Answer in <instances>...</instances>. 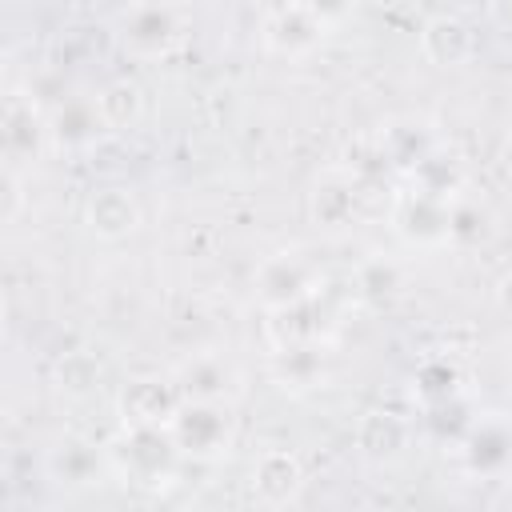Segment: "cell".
<instances>
[{
	"label": "cell",
	"mask_w": 512,
	"mask_h": 512,
	"mask_svg": "<svg viewBox=\"0 0 512 512\" xmlns=\"http://www.w3.org/2000/svg\"><path fill=\"white\" fill-rule=\"evenodd\" d=\"M180 460L184 456L168 428H120V436L108 444V464L140 492H164L176 480Z\"/></svg>",
	"instance_id": "6da1fadb"
},
{
	"label": "cell",
	"mask_w": 512,
	"mask_h": 512,
	"mask_svg": "<svg viewBox=\"0 0 512 512\" xmlns=\"http://www.w3.org/2000/svg\"><path fill=\"white\" fill-rule=\"evenodd\" d=\"M328 20H332V12L316 8V4H276L260 20V44L272 56H288V60L308 56L324 40Z\"/></svg>",
	"instance_id": "7a4b0ae2"
},
{
	"label": "cell",
	"mask_w": 512,
	"mask_h": 512,
	"mask_svg": "<svg viewBox=\"0 0 512 512\" xmlns=\"http://www.w3.org/2000/svg\"><path fill=\"white\" fill-rule=\"evenodd\" d=\"M168 432H172L180 456L212 460V456H224L228 444H232V416H228L224 404L184 400L176 408V416L168 420Z\"/></svg>",
	"instance_id": "3957f363"
},
{
	"label": "cell",
	"mask_w": 512,
	"mask_h": 512,
	"mask_svg": "<svg viewBox=\"0 0 512 512\" xmlns=\"http://www.w3.org/2000/svg\"><path fill=\"white\" fill-rule=\"evenodd\" d=\"M320 280L316 272L296 256V252H276L256 268V296L268 312H288L300 308L316 296Z\"/></svg>",
	"instance_id": "277c9868"
},
{
	"label": "cell",
	"mask_w": 512,
	"mask_h": 512,
	"mask_svg": "<svg viewBox=\"0 0 512 512\" xmlns=\"http://www.w3.org/2000/svg\"><path fill=\"white\" fill-rule=\"evenodd\" d=\"M180 404H184V396H180L176 380H168V376H136L116 396L120 428H168V420L176 416Z\"/></svg>",
	"instance_id": "5b68a950"
},
{
	"label": "cell",
	"mask_w": 512,
	"mask_h": 512,
	"mask_svg": "<svg viewBox=\"0 0 512 512\" xmlns=\"http://www.w3.org/2000/svg\"><path fill=\"white\" fill-rule=\"evenodd\" d=\"M392 228L400 240L416 248H440L452 240V204L436 200L428 192H400L392 208Z\"/></svg>",
	"instance_id": "8992f818"
},
{
	"label": "cell",
	"mask_w": 512,
	"mask_h": 512,
	"mask_svg": "<svg viewBox=\"0 0 512 512\" xmlns=\"http://www.w3.org/2000/svg\"><path fill=\"white\" fill-rule=\"evenodd\" d=\"M184 36V12L172 4H132L120 16V40L136 56H160Z\"/></svg>",
	"instance_id": "52a82bcc"
},
{
	"label": "cell",
	"mask_w": 512,
	"mask_h": 512,
	"mask_svg": "<svg viewBox=\"0 0 512 512\" xmlns=\"http://www.w3.org/2000/svg\"><path fill=\"white\" fill-rule=\"evenodd\" d=\"M420 52L436 64V68H460L472 60L476 52V32L468 28L464 16L456 12H432L420 24Z\"/></svg>",
	"instance_id": "ba28073f"
},
{
	"label": "cell",
	"mask_w": 512,
	"mask_h": 512,
	"mask_svg": "<svg viewBox=\"0 0 512 512\" xmlns=\"http://www.w3.org/2000/svg\"><path fill=\"white\" fill-rule=\"evenodd\" d=\"M84 224L92 236L100 240H124L140 228V204L128 188L120 184H108V188H96L88 200H84Z\"/></svg>",
	"instance_id": "9c48e42d"
},
{
	"label": "cell",
	"mask_w": 512,
	"mask_h": 512,
	"mask_svg": "<svg viewBox=\"0 0 512 512\" xmlns=\"http://www.w3.org/2000/svg\"><path fill=\"white\" fill-rule=\"evenodd\" d=\"M252 488L264 504H288L304 488V468H300L296 452H288V448L260 452L252 464Z\"/></svg>",
	"instance_id": "30bf717a"
},
{
	"label": "cell",
	"mask_w": 512,
	"mask_h": 512,
	"mask_svg": "<svg viewBox=\"0 0 512 512\" xmlns=\"http://www.w3.org/2000/svg\"><path fill=\"white\" fill-rule=\"evenodd\" d=\"M48 136H52V128L44 124L36 104L24 100L20 92H12L4 100V152H8V160H20V156L36 160Z\"/></svg>",
	"instance_id": "8fae6325"
},
{
	"label": "cell",
	"mask_w": 512,
	"mask_h": 512,
	"mask_svg": "<svg viewBox=\"0 0 512 512\" xmlns=\"http://www.w3.org/2000/svg\"><path fill=\"white\" fill-rule=\"evenodd\" d=\"M176 388L184 400H208V404H220L232 388V368L224 364V356L216 352H200L192 360H184L176 368Z\"/></svg>",
	"instance_id": "7c38bea8"
},
{
	"label": "cell",
	"mask_w": 512,
	"mask_h": 512,
	"mask_svg": "<svg viewBox=\"0 0 512 512\" xmlns=\"http://www.w3.org/2000/svg\"><path fill=\"white\" fill-rule=\"evenodd\" d=\"M464 456H468L472 472H500L512 460V428L504 420H496V416L468 424Z\"/></svg>",
	"instance_id": "4fadbf2b"
},
{
	"label": "cell",
	"mask_w": 512,
	"mask_h": 512,
	"mask_svg": "<svg viewBox=\"0 0 512 512\" xmlns=\"http://www.w3.org/2000/svg\"><path fill=\"white\" fill-rule=\"evenodd\" d=\"M272 380L292 392H308L324 380V356L316 344H288L272 348Z\"/></svg>",
	"instance_id": "5bb4252c"
},
{
	"label": "cell",
	"mask_w": 512,
	"mask_h": 512,
	"mask_svg": "<svg viewBox=\"0 0 512 512\" xmlns=\"http://www.w3.org/2000/svg\"><path fill=\"white\" fill-rule=\"evenodd\" d=\"M308 208H312V220L324 224V228L348 224V216L356 212V176L340 172V188H332V172H328L324 180H316V188L308 196Z\"/></svg>",
	"instance_id": "9a60e30c"
},
{
	"label": "cell",
	"mask_w": 512,
	"mask_h": 512,
	"mask_svg": "<svg viewBox=\"0 0 512 512\" xmlns=\"http://www.w3.org/2000/svg\"><path fill=\"white\" fill-rule=\"evenodd\" d=\"M96 108H100L104 128L124 132V128H132V124L140 120V112H144V92H140V84H132V80H112L108 88L96 92Z\"/></svg>",
	"instance_id": "2e32d148"
},
{
	"label": "cell",
	"mask_w": 512,
	"mask_h": 512,
	"mask_svg": "<svg viewBox=\"0 0 512 512\" xmlns=\"http://www.w3.org/2000/svg\"><path fill=\"white\" fill-rule=\"evenodd\" d=\"M412 388H416L420 404L440 408V404H452V400L460 396V372L448 364V356H432V360L420 364Z\"/></svg>",
	"instance_id": "e0dca14e"
},
{
	"label": "cell",
	"mask_w": 512,
	"mask_h": 512,
	"mask_svg": "<svg viewBox=\"0 0 512 512\" xmlns=\"http://www.w3.org/2000/svg\"><path fill=\"white\" fill-rule=\"evenodd\" d=\"M404 444H408V424L396 412H368L364 416V424H360V448L368 456L384 460V456H396Z\"/></svg>",
	"instance_id": "ac0fdd59"
},
{
	"label": "cell",
	"mask_w": 512,
	"mask_h": 512,
	"mask_svg": "<svg viewBox=\"0 0 512 512\" xmlns=\"http://www.w3.org/2000/svg\"><path fill=\"white\" fill-rule=\"evenodd\" d=\"M52 136L68 140V144H80V140H92L104 120H100V108H96V96L92 100H68L64 108H56V116L48 120Z\"/></svg>",
	"instance_id": "d6986e66"
},
{
	"label": "cell",
	"mask_w": 512,
	"mask_h": 512,
	"mask_svg": "<svg viewBox=\"0 0 512 512\" xmlns=\"http://www.w3.org/2000/svg\"><path fill=\"white\" fill-rule=\"evenodd\" d=\"M100 380H104V368L92 352H68L56 364V384L68 396H92L100 388Z\"/></svg>",
	"instance_id": "ffe728a7"
},
{
	"label": "cell",
	"mask_w": 512,
	"mask_h": 512,
	"mask_svg": "<svg viewBox=\"0 0 512 512\" xmlns=\"http://www.w3.org/2000/svg\"><path fill=\"white\" fill-rule=\"evenodd\" d=\"M100 468V452L84 440H64L56 452H52V472L68 484H88Z\"/></svg>",
	"instance_id": "44dd1931"
},
{
	"label": "cell",
	"mask_w": 512,
	"mask_h": 512,
	"mask_svg": "<svg viewBox=\"0 0 512 512\" xmlns=\"http://www.w3.org/2000/svg\"><path fill=\"white\" fill-rule=\"evenodd\" d=\"M500 304L512 312V276H504V280H500Z\"/></svg>",
	"instance_id": "7402d4cb"
},
{
	"label": "cell",
	"mask_w": 512,
	"mask_h": 512,
	"mask_svg": "<svg viewBox=\"0 0 512 512\" xmlns=\"http://www.w3.org/2000/svg\"><path fill=\"white\" fill-rule=\"evenodd\" d=\"M168 512H204V504H196V500H184V504H176V508H168Z\"/></svg>",
	"instance_id": "603a6c76"
},
{
	"label": "cell",
	"mask_w": 512,
	"mask_h": 512,
	"mask_svg": "<svg viewBox=\"0 0 512 512\" xmlns=\"http://www.w3.org/2000/svg\"><path fill=\"white\" fill-rule=\"evenodd\" d=\"M504 168H508V172H512V136H508V140H504Z\"/></svg>",
	"instance_id": "cb8c5ba5"
}]
</instances>
